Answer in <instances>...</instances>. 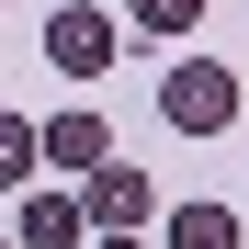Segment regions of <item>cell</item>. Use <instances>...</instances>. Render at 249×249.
<instances>
[{
	"instance_id": "cell-1",
	"label": "cell",
	"mask_w": 249,
	"mask_h": 249,
	"mask_svg": "<svg viewBox=\"0 0 249 249\" xmlns=\"http://www.w3.org/2000/svg\"><path fill=\"white\" fill-rule=\"evenodd\" d=\"M159 113H170V136H227L238 124V68L227 57H181L159 79Z\"/></svg>"
},
{
	"instance_id": "cell-3",
	"label": "cell",
	"mask_w": 249,
	"mask_h": 249,
	"mask_svg": "<svg viewBox=\"0 0 249 249\" xmlns=\"http://www.w3.org/2000/svg\"><path fill=\"white\" fill-rule=\"evenodd\" d=\"M46 68H68V79H102V68H113V23L91 12V0L46 23Z\"/></svg>"
},
{
	"instance_id": "cell-4",
	"label": "cell",
	"mask_w": 249,
	"mask_h": 249,
	"mask_svg": "<svg viewBox=\"0 0 249 249\" xmlns=\"http://www.w3.org/2000/svg\"><path fill=\"white\" fill-rule=\"evenodd\" d=\"M34 159H46V170H102L113 159V124L102 113H46L34 124Z\"/></svg>"
},
{
	"instance_id": "cell-2",
	"label": "cell",
	"mask_w": 249,
	"mask_h": 249,
	"mask_svg": "<svg viewBox=\"0 0 249 249\" xmlns=\"http://www.w3.org/2000/svg\"><path fill=\"white\" fill-rule=\"evenodd\" d=\"M79 215H91L102 238H136L159 215V181L136 170V159H102V170H79Z\"/></svg>"
},
{
	"instance_id": "cell-5",
	"label": "cell",
	"mask_w": 249,
	"mask_h": 249,
	"mask_svg": "<svg viewBox=\"0 0 249 249\" xmlns=\"http://www.w3.org/2000/svg\"><path fill=\"white\" fill-rule=\"evenodd\" d=\"M79 238H91L79 193H34V204H23V227H12V249H79Z\"/></svg>"
},
{
	"instance_id": "cell-6",
	"label": "cell",
	"mask_w": 249,
	"mask_h": 249,
	"mask_svg": "<svg viewBox=\"0 0 249 249\" xmlns=\"http://www.w3.org/2000/svg\"><path fill=\"white\" fill-rule=\"evenodd\" d=\"M159 249H238V215L227 204H170L159 215Z\"/></svg>"
},
{
	"instance_id": "cell-9",
	"label": "cell",
	"mask_w": 249,
	"mask_h": 249,
	"mask_svg": "<svg viewBox=\"0 0 249 249\" xmlns=\"http://www.w3.org/2000/svg\"><path fill=\"white\" fill-rule=\"evenodd\" d=\"M102 249H147V238H102Z\"/></svg>"
},
{
	"instance_id": "cell-7",
	"label": "cell",
	"mask_w": 249,
	"mask_h": 249,
	"mask_svg": "<svg viewBox=\"0 0 249 249\" xmlns=\"http://www.w3.org/2000/svg\"><path fill=\"white\" fill-rule=\"evenodd\" d=\"M23 181H34V124L0 113V193H23Z\"/></svg>"
},
{
	"instance_id": "cell-8",
	"label": "cell",
	"mask_w": 249,
	"mask_h": 249,
	"mask_svg": "<svg viewBox=\"0 0 249 249\" xmlns=\"http://www.w3.org/2000/svg\"><path fill=\"white\" fill-rule=\"evenodd\" d=\"M124 12H136L147 34H193V23H204V0H124Z\"/></svg>"
}]
</instances>
